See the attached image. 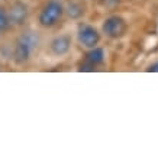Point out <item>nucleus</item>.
Returning a JSON list of instances; mask_svg holds the SVG:
<instances>
[{
    "mask_svg": "<svg viewBox=\"0 0 158 158\" xmlns=\"http://www.w3.org/2000/svg\"><path fill=\"white\" fill-rule=\"evenodd\" d=\"M36 42H38V39L35 38V35L32 34L23 35L18 41L16 47H15V55H13L15 61L18 64H23V62L28 61L29 57L32 55V51L36 47Z\"/></svg>",
    "mask_w": 158,
    "mask_h": 158,
    "instance_id": "obj_1",
    "label": "nucleus"
},
{
    "mask_svg": "<svg viewBox=\"0 0 158 158\" xmlns=\"http://www.w3.org/2000/svg\"><path fill=\"white\" fill-rule=\"evenodd\" d=\"M62 13H64V7L60 2H49L48 5L45 6L39 15V23L42 25L44 28H51L57 23L58 20L61 19Z\"/></svg>",
    "mask_w": 158,
    "mask_h": 158,
    "instance_id": "obj_2",
    "label": "nucleus"
},
{
    "mask_svg": "<svg viewBox=\"0 0 158 158\" xmlns=\"http://www.w3.org/2000/svg\"><path fill=\"white\" fill-rule=\"evenodd\" d=\"M103 32L109 38L118 39L126 32V22L120 16H110L103 22Z\"/></svg>",
    "mask_w": 158,
    "mask_h": 158,
    "instance_id": "obj_3",
    "label": "nucleus"
},
{
    "mask_svg": "<svg viewBox=\"0 0 158 158\" xmlns=\"http://www.w3.org/2000/svg\"><path fill=\"white\" fill-rule=\"evenodd\" d=\"M78 41L86 48H94L100 41V34L91 25H80V28H78Z\"/></svg>",
    "mask_w": 158,
    "mask_h": 158,
    "instance_id": "obj_4",
    "label": "nucleus"
},
{
    "mask_svg": "<svg viewBox=\"0 0 158 158\" xmlns=\"http://www.w3.org/2000/svg\"><path fill=\"white\" fill-rule=\"evenodd\" d=\"M105 61V51L102 48H91V51L86 55V62H84V68H80V70H89L91 71L94 67H97L99 64ZM83 67V65H81Z\"/></svg>",
    "mask_w": 158,
    "mask_h": 158,
    "instance_id": "obj_5",
    "label": "nucleus"
},
{
    "mask_svg": "<svg viewBox=\"0 0 158 158\" xmlns=\"http://www.w3.org/2000/svg\"><path fill=\"white\" fill-rule=\"evenodd\" d=\"M7 16H9V20L12 23H16V25L23 23L26 20V18H28V6L20 3V2H16L12 6V9H10Z\"/></svg>",
    "mask_w": 158,
    "mask_h": 158,
    "instance_id": "obj_6",
    "label": "nucleus"
},
{
    "mask_svg": "<svg viewBox=\"0 0 158 158\" xmlns=\"http://www.w3.org/2000/svg\"><path fill=\"white\" fill-rule=\"evenodd\" d=\"M71 47V38L68 35H60L51 42V49L55 55H64L70 51Z\"/></svg>",
    "mask_w": 158,
    "mask_h": 158,
    "instance_id": "obj_7",
    "label": "nucleus"
},
{
    "mask_svg": "<svg viewBox=\"0 0 158 158\" xmlns=\"http://www.w3.org/2000/svg\"><path fill=\"white\" fill-rule=\"evenodd\" d=\"M67 12H68V16H70V18L77 19V18H80V16L84 13V7H83L80 3H70Z\"/></svg>",
    "mask_w": 158,
    "mask_h": 158,
    "instance_id": "obj_8",
    "label": "nucleus"
},
{
    "mask_svg": "<svg viewBox=\"0 0 158 158\" xmlns=\"http://www.w3.org/2000/svg\"><path fill=\"white\" fill-rule=\"evenodd\" d=\"M9 23V16L6 15V12L0 7V29H5Z\"/></svg>",
    "mask_w": 158,
    "mask_h": 158,
    "instance_id": "obj_9",
    "label": "nucleus"
},
{
    "mask_svg": "<svg viewBox=\"0 0 158 158\" xmlns=\"http://www.w3.org/2000/svg\"><path fill=\"white\" fill-rule=\"evenodd\" d=\"M148 71H154V73H158V62H154L148 67Z\"/></svg>",
    "mask_w": 158,
    "mask_h": 158,
    "instance_id": "obj_10",
    "label": "nucleus"
}]
</instances>
